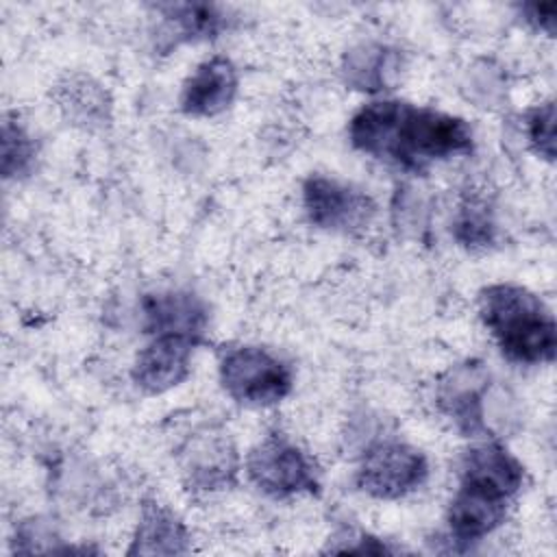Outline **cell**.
<instances>
[{
	"instance_id": "cell-10",
	"label": "cell",
	"mask_w": 557,
	"mask_h": 557,
	"mask_svg": "<svg viewBox=\"0 0 557 557\" xmlns=\"http://www.w3.org/2000/svg\"><path fill=\"white\" fill-rule=\"evenodd\" d=\"M237 94V70L226 57L202 61L185 81L181 91V109L194 117H211L231 107Z\"/></svg>"
},
{
	"instance_id": "cell-15",
	"label": "cell",
	"mask_w": 557,
	"mask_h": 557,
	"mask_svg": "<svg viewBox=\"0 0 557 557\" xmlns=\"http://www.w3.org/2000/svg\"><path fill=\"white\" fill-rule=\"evenodd\" d=\"M157 11L161 13V37L165 39V48L181 41L211 39L226 26V15L215 4L174 2L159 4Z\"/></svg>"
},
{
	"instance_id": "cell-20",
	"label": "cell",
	"mask_w": 557,
	"mask_h": 557,
	"mask_svg": "<svg viewBox=\"0 0 557 557\" xmlns=\"http://www.w3.org/2000/svg\"><path fill=\"white\" fill-rule=\"evenodd\" d=\"M91 83L83 81V83H74L70 81L67 87H63V100L61 107L67 111V115L78 117L81 122H100L104 117V96L100 89H96L91 96Z\"/></svg>"
},
{
	"instance_id": "cell-13",
	"label": "cell",
	"mask_w": 557,
	"mask_h": 557,
	"mask_svg": "<svg viewBox=\"0 0 557 557\" xmlns=\"http://www.w3.org/2000/svg\"><path fill=\"white\" fill-rule=\"evenodd\" d=\"M461 481L485 485L513 498L524 483V468L505 446L485 442L466 453Z\"/></svg>"
},
{
	"instance_id": "cell-17",
	"label": "cell",
	"mask_w": 557,
	"mask_h": 557,
	"mask_svg": "<svg viewBox=\"0 0 557 557\" xmlns=\"http://www.w3.org/2000/svg\"><path fill=\"white\" fill-rule=\"evenodd\" d=\"M496 224L485 200L468 198L459 205V211L453 222L455 239L466 248H485L494 242Z\"/></svg>"
},
{
	"instance_id": "cell-9",
	"label": "cell",
	"mask_w": 557,
	"mask_h": 557,
	"mask_svg": "<svg viewBox=\"0 0 557 557\" xmlns=\"http://www.w3.org/2000/svg\"><path fill=\"white\" fill-rule=\"evenodd\" d=\"M511 498L461 481L448 511L450 533L459 544H470L492 533L507 516Z\"/></svg>"
},
{
	"instance_id": "cell-8",
	"label": "cell",
	"mask_w": 557,
	"mask_h": 557,
	"mask_svg": "<svg viewBox=\"0 0 557 557\" xmlns=\"http://www.w3.org/2000/svg\"><path fill=\"white\" fill-rule=\"evenodd\" d=\"M237 455L224 433L205 431L191 437L183 450V474L191 490L218 492L235 483Z\"/></svg>"
},
{
	"instance_id": "cell-12",
	"label": "cell",
	"mask_w": 557,
	"mask_h": 557,
	"mask_svg": "<svg viewBox=\"0 0 557 557\" xmlns=\"http://www.w3.org/2000/svg\"><path fill=\"white\" fill-rule=\"evenodd\" d=\"M144 326L152 335L174 333L196 342L202 339L207 326V309L202 300L189 292H161L144 298Z\"/></svg>"
},
{
	"instance_id": "cell-4",
	"label": "cell",
	"mask_w": 557,
	"mask_h": 557,
	"mask_svg": "<svg viewBox=\"0 0 557 557\" xmlns=\"http://www.w3.org/2000/svg\"><path fill=\"white\" fill-rule=\"evenodd\" d=\"M250 481L268 496L318 494L320 483L309 457L281 433L265 435L246 459Z\"/></svg>"
},
{
	"instance_id": "cell-5",
	"label": "cell",
	"mask_w": 557,
	"mask_h": 557,
	"mask_svg": "<svg viewBox=\"0 0 557 557\" xmlns=\"http://www.w3.org/2000/svg\"><path fill=\"white\" fill-rule=\"evenodd\" d=\"M429 476L426 457L405 442H379L370 446L357 470L361 492L394 500L418 490Z\"/></svg>"
},
{
	"instance_id": "cell-11",
	"label": "cell",
	"mask_w": 557,
	"mask_h": 557,
	"mask_svg": "<svg viewBox=\"0 0 557 557\" xmlns=\"http://www.w3.org/2000/svg\"><path fill=\"white\" fill-rule=\"evenodd\" d=\"M487 376L481 363H466L455 368L448 379L440 385V407L442 411L466 433L476 435L485 431L483 420V394Z\"/></svg>"
},
{
	"instance_id": "cell-14",
	"label": "cell",
	"mask_w": 557,
	"mask_h": 557,
	"mask_svg": "<svg viewBox=\"0 0 557 557\" xmlns=\"http://www.w3.org/2000/svg\"><path fill=\"white\" fill-rule=\"evenodd\" d=\"M187 548L189 533L181 518L170 507L146 500L128 555H183Z\"/></svg>"
},
{
	"instance_id": "cell-19",
	"label": "cell",
	"mask_w": 557,
	"mask_h": 557,
	"mask_svg": "<svg viewBox=\"0 0 557 557\" xmlns=\"http://www.w3.org/2000/svg\"><path fill=\"white\" fill-rule=\"evenodd\" d=\"M527 137L535 154L546 161L555 159V102L548 100L527 113Z\"/></svg>"
},
{
	"instance_id": "cell-1",
	"label": "cell",
	"mask_w": 557,
	"mask_h": 557,
	"mask_svg": "<svg viewBox=\"0 0 557 557\" xmlns=\"http://www.w3.org/2000/svg\"><path fill=\"white\" fill-rule=\"evenodd\" d=\"M350 144L376 159L407 170L468 154L474 146L466 120L403 100H376L361 107L348 124Z\"/></svg>"
},
{
	"instance_id": "cell-3",
	"label": "cell",
	"mask_w": 557,
	"mask_h": 557,
	"mask_svg": "<svg viewBox=\"0 0 557 557\" xmlns=\"http://www.w3.org/2000/svg\"><path fill=\"white\" fill-rule=\"evenodd\" d=\"M220 383L242 405L270 407L289 394L292 372L265 348L237 346L222 355Z\"/></svg>"
},
{
	"instance_id": "cell-18",
	"label": "cell",
	"mask_w": 557,
	"mask_h": 557,
	"mask_svg": "<svg viewBox=\"0 0 557 557\" xmlns=\"http://www.w3.org/2000/svg\"><path fill=\"white\" fill-rule=\"evenodd\" d=\"M35 161V144L30 135L13 120L2 122V174L7 178L30 172Z\"/></svg>"
},
{
	"instance_id": "cell-16",
	"label": "cell",
	"mask_w": 557,
	"mask_h": 557,
	"mask_svg": "<svg viewBox=\"0 0 557 557\" xmlns=\"http://www.w3.org/2000/svg\"><path fill=\"white\" fill-rule=\"evenodd\" d=\"M400 70V54L383 44H363L344 57V81L352 89H387Z\"/></svg>"
},
{
	"instance_id": "cell-6",
	"label": "cell",
	"mask_w": 557,
	"mask_h": 557,
	"mask_svg": "<svg viewBox=\"0 0 557 557\" xmlns=\"http://www.w3.org/2000/svg\"><path fill=\"white\" fill-rule=\"evenodd\" d=\"M302 200L309 220L326 231H359L374 215V202L366 191L322 174L305 181Z\"/></svg>"
},
{
	"instance_id": "cell-2",
	"label": "cell",
	"mask_w": 557,
	"mask_h": 557,
	"mask_svg": "<svg viewBox=\"0 0 557 557\" xmlns=\"http://www.w3.org/2000/svg\"><path fill=\"white\" fill-rule=\"evenodd\" d=\"M479 313L507 359L529 366L555 359L553 313L527 287L513 283L487 285L479 294Z\"/></svg>"
},
{
	"instance_id": "cell-21",
	"label": "cell",
	"mask_w": 557,
	"mask_h": 557,
	"mask_svg": "<svg viewBox=\"0 0 557 557\" xmlns=\"http://www.w3.org/2000/svg\"><path fill=\"white\" fill-rule=\"evenodd\" d=\"M527 22H531L535 28L544 30L546 35H555V22H557V2H533L520 7Z\"/></svg>"
},
{
	"instance_id": "cell-7",
	"label": "cell",
	"mask_w": 557,
	"mask_h": 557,
	"mask_svg": "<svg viewBox=\"0 0 557 557\" xmlns=\"http://www.w3.org/2000/svg\"><path fill=\"white\" fill-rule=\"evenodd\" d=\"M198 342L185 335L163 333L139 350L131 376L148 394H161L185 381L189 374L191 350Z\"/></svg>"
}]
</instances>
